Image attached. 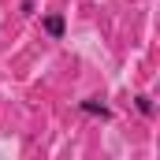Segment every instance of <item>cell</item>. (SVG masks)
Instances as JSON below:
<instances>
[{
    "mask_svg": "<svg viewBox=\"0 0 160 160\" xmlns=\"http://www.w3.org/2000/svg\"><path fill=\"white\" fill-rule=\"evenodd\" d=\"M41 30H45L52 41H63V34H67V22H63V15H60V11H52V15H45V19H41Z\"/></svg>",
    "mask_w": 160,
    "mask_h": 160,
    "instance_id": "obj_1",
    "label": "cell"
},
{
    "mask_svg": "<svg viewBox=\"0 0 160 160\" xmlns=\"http://www.w3.org/2000/svg\"><path fill=\"white\" fill-rule=\"evenodd\" d=\"M78 108L86 112V116H101V119H112V108H108V104H101V97H86V101H78Z\"/></svg>",
    "mask_w": 160,
    "mask_h": 160,
    "instance_id": "obj_2",
    "label": "cell"
},
{
    "mask_svg": "<svg viewBox=\"0 0 160 160\" xmlns=\"http://www.w3.org/2000/svg\"><path fill=\"white\" fill-rule=\"evenodd\" d=\"M134 104H138V112H142V116H153V112H157V104H153V97H149V93H138V97H134Z\"/></svg>",
    "mask_w": 160,
    "mask_h": 160,
    "instance_id": "obj_3",
    "label": "cell"
}]
</instances>
